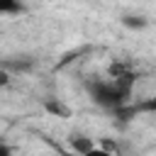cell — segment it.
<instances>
[{"mask_svg": "<svg viewBox=\"0 0 156 156\" xmlns=\"http://www.w3.org/2000/svg\"><path fill=\"white\" fill-rule=\"evenodd\" d=\"M134 83H136V73L132 68V63L124 61H115L107 68V78L100 76H90L85 78V93L88 98L110 112H122L134 95Z\"/></svg>", "mask_w": 156, "mask_h": 156, "instance_id": "1", "label": "cell"}, {"mask_svg": "<svg viewBox=\"0 0 156 156\" xmlns=\"http://www.w3.org/2000/svg\"><path fill=\"white\" fill-rule=\"evenodd\" d=\"M98 144L88 136V134H83V132H71L68 134V151H73V154H88V151H93Z\"/></svg>", "mask_w": 156, "mask_h": 156, "instance_id": "2", "label": "cell"}, {"mask_svg": "<svg viewBox=\"0 0 156 156\" xmlns=\"http://www.w3.org/2000/svg\"><path fill=\"white\" fill-rule=\"evenodd\" d=\"M32 58H27V56H22L20 61H15V58H5L2 61V71H12V73H27V71H32Z\"/></svg>", "mask_w": 156, "mask_h": 156, "instance_id": "3", "label": "cell"}, {"mask_svg": "<svg viewBox=\"0 0 156 156\" xmlns=\"http://www.w3.org/2000/svg\"><path fill=\"white\" fill-rule=\"evenodd\" d=\"M22 12H24L22 0H0V15L2 17H15V15H22Z\"/></svg>", "mask_w": 156, "mask_h": 156, "instance_id": "4", "label": "cell"}, {"mask_svg": "<svg viewBox=\"0 0 156 156\" xmlns=\"http://www.w3.org/2000/svg\"><path fill=\"white\" fill-rule=\"evenodd\" d=\"M129 112H132V115H136V112H144V115H156V93H154V95H149V98H144L141 102L132 105V107H129Z\"/></svg>", "mask_w": 156, "mask_h": 156, "instance_id": "5", "label": "cell"}, {"mask_svg": "<svg viewBox=\"0 0 156 156\" xmlns=\"http://www.w3.org/2000/svg\"><path fill=\"white\" fill-rule=\"evenodd\" d=\"M122 27H127V29H144V27H149V20L144 17V15H122Z\"/></svg>", "mask_w": 156, "mask_h": 156, "instance_id": "6", "label": "cell"}, {"mask_svg": "<svg viewBox=\"0 0 156 156\" xmlns=\"http://www.w3.org/2000/svg\"><path fill=\"white\" fill-rule=\"evenodd\" d=\"M61 156H115L112 151H107V149H102V146H95L93 151H88V154H73V151H68V149H63L61 151Z\"/></svg>", "mask_w": 156, "mask_h": 156, "instance_id": "7", "label": "cell"}, {"mask_svg": "<svg viewBox=\"0 0 156 156\" xmlns=\"http://www.w3.org/2000/svg\"><path fill=\"white\" fill-rule=\"evenodd\" d=\"M46 110H49L51 115H61V117H68V115H71L61 102H46Z\"/></svg>", "mask_w": 156, "mask_h": 156, "instance_id": "8", "label": "cell"}, {"mask_svg": "<svg viewBox=\"0 0 156 156\" xmlns=\"http://www.w3.org/2000/svg\"><path fill=\"white\" fill-rule=\"evenodd\" d=\"M0 156H12V146L10 144H2L0 146Z\"/></svg>", "mask_w": 156, "mask_h": 156, "instance_id": "9", "label": "cell"}]
</instances>
